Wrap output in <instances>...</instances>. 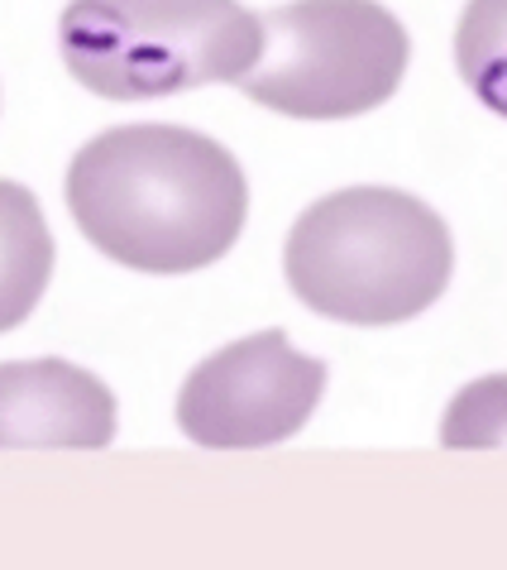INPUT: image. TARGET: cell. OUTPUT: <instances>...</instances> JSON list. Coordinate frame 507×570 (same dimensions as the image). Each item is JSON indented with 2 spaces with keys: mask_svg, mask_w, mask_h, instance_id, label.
<instances>
[{
  "mask_svg": "<svg viewBox=\"0 0 507 570\" xmlns=\"http://www.w3.org/2000/svg\"><path fill=\"white\" fill-rule=\"evenodd\" d=\"M58 43L91 97L153 101L240 82L264 53V20L240 0H68Z\"/></svg>",
  "mask_w": 507,
  "mask_h": 570,
  "instance_id": "cell-3",
  "label": "cell"
},
{
  "mask_svg": "<svg viewBox=\"0 0 507 570\" xmlns=\"http://www.w3.org/2000/svg\"><path fill=\"white\" fill-rule=\"evenodd\" d=\"M326 393V360L282 331H254L206 355L178 393V426L206 451H259L297 436Z\"/></svg>",
  "mask_w": 507,
  "mask_h": 570,
  "instance_id": "cell-5",
  "label": "cell"
},
{
  "mask_svg": "<svg viewBox=\"0 0 507 570\" xmlns=\"http://www.w3.org/2000/svg\"><path fill=\"white\" fill-rule=\"evenodd\" d=\"M407 58V29L378 0H288L264 14V53L240 91L292 120H350L402 87Z\"/></svg>",
  "mask_w": 507,
  "mask_h": 570,
  "instance_id": "cell-4",
  "label": "cell"
},
{
  "mask_svg": "<svg viewBox=\"0 0 507 570\" xmlns=\"http://www.w3.org/2000/svg\"><path fill=\"white\" fill-rule=\"evenodd\" d=\"M116 441V393L68 360L0 364V451H101Z\"/></svg>",
  "mask_w": 507,
  "mask_h": 570,
  "instance_id": "cell-6",
  "label": "cell"
},
{
  "mask_svg": "<svg viewBox=\"0 0 507 570\" xmlns=\"http://www.w3.org/2000/svg\"><path fill=\"white\" fill-rule=\"evenodd\" d=\"M450 230L398 187H340L297 216L282 274L297 303L345 326H398L450 288Z\"/></svg>",
  "mask_w": 507,
  "mask_h": 570,
  "instance_id": "cell-2",
  "label": "cell"
},
{
  "mask_svg": "<svg viewBox=\"0 0 507 570\" xmlns=\"http://www.w3.org/2000/svg\"><path fill=\"white\" fill-rule=\"evenodd\" d=\"M77 230L139 274H192L226 259L249 216L245 168L182 125H116L87 139L62 183Z\"/></svg>",
  "mask_w": 507,
  "mask_h": 570,
  "instance_id": "cell-1",
  "label": "cell"
},
{
  "mask_svg": "<svg viewBox=\"0 0 507 570\" xmlns=\"http://www.w3.org/2000/svg\"><path fill=\"white\" fill-rule=\"evenodd\" d=\"M446 451H494L507 446V374H484L450 399L440 417Z\"/></svg>",
  "mask_w": 507,
  "mask_h": 570,
  "instance_id": "cell-9",
  "label": "cell"
},
{
  "mask_svg": "<svg viewBox=\"0 0 507 570\" xmlns=\"http://www.w3.org/2000/svg\"><path fill=\"white\" fill-rule=\"evenodd\" d=\"M455 68L494 116L507 120V0H469L455 29Z\"/></svg>",
  "mask_w": 507,
  "mask_h": 570,
  "instance_id": "cell-8",
  "label": "cell"
},
{
  "mask_svg": "<svg viewBox=\"0 0 507 570\" xmlns=\"http://www.w3.org/2000/svg\"><path fill=\"white\" fill-rule=\"evenodd\" d=\"M53 278V230L29 187L0 178V336L39 307Z\"/></svg>",
  "mask_w": 507,
  "mask_h": 570,
  "instance_id": "cell-7",
  "label": "cell"
}]
</instances>
